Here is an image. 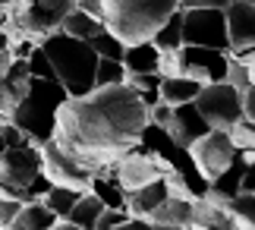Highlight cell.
Here are the masks:
<instances>
[{"instance_id": "45", "label": "cell", "mask_w": 255, "mask_h": 230, "mask_svg": "<svg viewBox=\"0 0 255 230\" xmlns=\"http://www.w3.org/2000/svg\"><path fill=\"white\" fill-rule=\"evenodd\" d=\"M246 3H252V6H255V0H246Z\"/></svg>"}, {"instance_id": "19", "label": "cell", "mask_w": 255, "mask_h": 230, "mask_svg": "<svg viewBox=\"0 0 255 230\" xmlns=\"http://www.w3.org/2000/svg\"><path fill=\"white\" fill-rule=\"evenodd\" d=\"M158 44L151 41H135V44H126L123 47V66L126 73H158Z\"/></svg>"}, {"instance_id": "28", "label": "cell", "mask_w": 255, "mask_h": 230, "mask_svg": "<svg viewBox=\"0 0 255 230\" xmlns=\"http://www.w3.org/2000/svg\"><path fill=\"white\" fill-rule=\"evenodd\" d=\"M230 142L237 145V152H255V123L252 120H237V123H233L230 129Z\"/></svg>"}, {"instance_id": "20", "label": "cell", "mask_w": 255, "mask_h": 230, "mask_svg": "<svg viewBox=\"0 0 255 230\" xmlns=\"http://www.w3.org/2000/svg\"><path fill=\"white\" fill-rule=\"evenodd\" d=\"M57 224V215L44 205V199H22V208L13 218V227L19 230H47Z\"/></svg>"}, {"instance_id": "15", "label": "cell", "mask_w": 255, "mask_h": 230, "mask_svg": "<svg viewBox=\"0 0 255 230\" xmlns=\"http://www.w3.org/2000/svg\"><path fill=\"white\" fill-rule=\"evenodd\" d=\"M104 212V202L98 199L92 189H85V193L76 199V205L70 208V215L66 218H57L54 227H73V230H95L98 218Z\"/></svg>"}, {"instance_id": "17", "label": "cell", "mask_w": 255, "mask_h": 230, "mask_svg": "<svg viewBox=\"0 0 255 230\" xmlns=\"http://www.w3.org/2000/svg\"><path fill=\"white\" fill-rule=\"evenodd\" d=\"M151 227H189L192 224V199L164 196V202L148 215Z\"/></svg>"}, {"instance_id": "31", "label": "cell", "mask_w": 255, "mask_h": 230, "mask_svg": "<svg viewBox=\"0 0 255 230\" xmlns=\"http://www.w3.org/2000/svg\"><path fill=\"white\" fill-rule=\"evenodd\" d=\"M126 221H129V212L126 208H104L101 218H98L95 230H114V227H126Z\"/></svg>"}, {"instance_id": "6", "label": "cell", "mask_w": 255, "mask_h": 230, "mask_svg": "<svg viewBox=\"0 0 255 230\" xmlns=\"http://www.w3.org/2000/svg\"><path fill=\"white\" fill-rule=\"evenodd\" d=\"M38 174H41V148L38 145H6L0 152V193L25 199V189Z\"/></svg>"}, {"instance_id": "35", "label": "cell", "mask_w": 255, "mask_h": 230, "mask_svg": "<svg viewBox=\"0 0 255 230\" xmlns=\"http://www.w3.org/2000/svg\"><path fill=\"white\" fill-rule=\"evenodd\" d=\"M230 0H176V6L180 9H205V6H218V9H224Z\"/></svg>"}, {"instance_id": "4", "label": "cell", "mask_w": 255, "mask_h": 230, "mask_svg": "<svg viewBox=\"0 0 255 230\" xmlns=\"http://www.w3.org/2000/svg\"><path fill=\"white\" fill-rule=\"evenodd\" d=\"M104 28L120 38L123 44L148 41L158 25L176 9V0H101Z\"/></svg>"}, {"instance_id": "2", "label": "cell", "mask_w": 255, "mask_h": 230, "mask_svg": "<svg viewBox=\"0 0 255 230\" xmlns=\"http://www.w3.org/2000/svg\"><path fill=\"white\" fill-rule=\"evenodd\" d=\"M44 47L47 60L54 66V76L57 82L66 88L70 98H79V95H88L95 88V69H98V54L95 47L82 41V38H73L66 32H51L47 38L38 41Z\"/></svg>"}, {"instance_id": "8", "label": "cell", "mask_w": 255, "mask_h": 230, "mask_svg": "<svg viewBox=\"0 0 255 230\" xmlns=\"http://www.w3.org/2000/svg\"><path fill=\"white\" fill-rule=\"evenodd\" d=\"M41 171H44V177L51 180V183L73 186V189H79V193L92 189V180L98 174L88 164H82L79 158H73L70 152H63L54 139H47V142L41 145Z\"/></svg>"}, {"instance_id": "25", "label": "cell", "mask_w": 255, "mask_h": 230, "mask_svg": "<svg viewBox=\"0 0 255 230\" xmlns=\"http://www.w3.org/2000/svg\"><path fill=\"white\" fill-rule=\"evenodd\" d=\"M224 205L233 215V224L237 227H255V193H237Z\"/></svg>"}, {"instance_id": "44", "label": "cell", "mask_w": 255, "mask_h": 230, "mask_svg": "<svg viewBox=\"0 0 255 230\" xmlns=\"http://www.w3.org/2000/svg\"><path fill=\"white\" fill-rule=\"evenodd\" d=\"M9 3H13V0H0V6H9Z\"/></svg>"}, {"instance_id": "37", "label": "cell", "mask_w": 255, "mask_h": 230, "mask_svg": "<svg viewBox=\"0 0 255 230\" xmlns=\"http://www.w3.org/2000/svg\"><path fill=\"white\" fill-rule=\"evenodd\" d=\"M243 117L255 123V85L243 88Z\"/></svg>"}, {"instance_id": "13", "label": "cell", "mask_w": 255, "mask_h": 230, "mask_svg": "<svg viewBox=\"0 0 255 230\" xmlns=\"http://www.w3.org/2000/svg\"><path fill=\"white\" fill-rule=\"evenodd\" d=\"M28 79H32V73H28L25 57H13L9 69L3 73V79H0V123L13 120V111L28 92Z\"/></svg>"}, {"instance_id": "29", "label": "cell", "mask_w": 255, "mask_h": 230, "mask_svg": "<svg viewBox=\"0 0 255 230\" xmlns=\"http://www.w3.org/2000/svg\"><path fill=\"white\" fill-rule=\"evenodd\" d=\"M25 63H28V73H32V76H41V79H57V76H54V66H51V60H47V54H44V47H41V44H35L32 51H28Z\"/></svg>"}, {"instance_id": "26", "label": "cell", "mask_w": 255, "mask_h": 230, "mask_svg": "<svg viewBox=\"0 0 255 230\" xmlns=\"http://www.w3.org/2000/svg\"><path fill=\"white\" fill-rule=\"evenodd\" d=\"M117 82H126V66H123V60H114V57H98L95 88H101V85H117Z\"/></svg>"}, {"instance_id": "30", "label": "cell", "mask_w": 255, "mask_h": 230, "mask_svg": "<svg viewBox=\"0 0 255 230\" xmlns=\"http://www.w3.org/2000/svg\"><path fill=\"white\" fill-rule=\"evenodd\" d=\"M158 73L167 79V76H183V57H180V47L176 51H161L158 57Z\"/></svg>"}, {"instance_id": "32", "label": "cell", "mask_w": 255, "mask_h": 230, "mask_svg": "<svg viewBox=\"0 0 255 230\" xmlns=\"http://www.w3.org/2000/svg\"><path fill=\"white\" fill-rule=\"evenodd\" d=\"M227 82H230L233 88H240V92L252 85V82H249V69H246V63H240L233 54H230V63H227Z\"/></svg>"}, {"instance_id": "9", "label": "cell", "mask_w": 255, "mask_h": 230, "mask_svg": "<svg viewBox=\"0 0 255 230\" xmlns=\"http://www.w3.org/2000/svg\"><path fill=\"white\" fill-rule=\"evenodd\" d=\"M183 44H202V47L230 51L227 16H224V9H218V6L183 9Z\"/></svg>"}, {"instance_id": "40", "label": "cell", "mask_w": 255, "mask_h": 230, "mask_svg": "<svg viewBox=\"0 0 255 230\" xmlns=\"http://www.w3.org/2000/svg\"><path fill=\"white\" fill-rule=\"evenodd\" d=\"M9 63H13V51L6 47V51H0V79H3V73L9 69Z\"/></svg>"}, {"instance_id": "18", "label": "cell", "mask_w": 255, "mask_h": 230, "mask_svg": "<svg viewBox=\"0 0 255 230\" xmlns=\"http://www.w3.org/2000/svg\"><path fill=\"white\" fill-rule=\"evenodd\" d=\"M189 227L211 230V227H237V224H233V215L227 212L224 202H218V199H211V196H195L192 199V224Z\"/></svg>"}, {"instance_id": "36", "label": "cell", "mask_w": 255, "mask_h": 230, "mask_svg": "<svg viewBox=\"0 0 255 230\" xmlns=\"http://www.w3.org/2000/svg\"><path fill=\"white\" fill-rule=\"evenodd\" d=\"M240 193H255V161H246V167H243Z\"/></svg>"}, {"instance_id": "41", "label": "cell", "mask_w": 255, "mask_h": 230, "mask_svg": "<svg viewBox=\"0 0 255 230\" xmlns=\"http://www.w3.org/2000/svg\"><path fill=\"white\" fill-rule=\"evenodd\" d=\"M6 47H9V32H6V28H0V51H6Z\"/></svg>"}, {"instance_id": "39", "label": "cell", "mask_w": 255, "mask_h": 230, "mask_svg": "<svg viewBox=\"0 0 255 230\" xmlns=\"http://www.w3.org/2000/svg\"><path fill=\"white\" fill-rule=\"evenodd\" d=\"M233 57H237L240 63H246V69H249V82L255 85V47H246V51H237Z\"/></svg>"}, {"instance_id": "3", "label": "cell", "mask_w": 255, "mask_h": 230, "mask_svg": "<svg viewBox=\"0 0 255 230\" xmlns=\"http://www.w3.org/2000/svg\"><path fill=\"white\" fill-rule=\"evenodd\" d=\"M66 88L57 79H41L32 76L28 79V92L13 111V123L28 136V142L41 148L47 139L54 136V123H57V107L66 101Z\"/></svg>"}, {"instance_id": "33", "label": "cell", "mask_w": 255, "mask_h": 230, "mask_svg": "<svg viewBox=\"0 0 255 230\" xmlns=\"http://www.w3.org/2000/svg\"><path fill=\"white\" fill-rule=\"evenodd\" d=\"M19 208H22V199L0 193V227H13V218L19 215Z\"/></svg>"}, {"instance_id": "23", "label": "cell", "mask_w": 255, "mask_h": 230, "mask_svg": "<svg viewBox=\"0 0 255 230\" xmlns=\"http://www.w3.org/2000/svg\"><path fill=\"white\" fill-rule=\"evenodd\" d=\"M101 28H104V22H101V19H95V16L82 13L79 6H73L70 13H66V19L60 22V32L73 35V38H82V41H88V38H92V35H98Z\"/></svg>"}, {"instance_id": "16", "label": "cell", "mask_w": 255, "mask_h": 230, "mask_svg": "<svg viewBox=\"0 0 255 230\" xmlns=\"http://www.w3.org/2000/svg\"><path fill=\"white\" fill-rule=\"evenodd\" d=\"M164 196H167V183H164V177L151 180V183H145V186L126 193V212H129L132 218H145V221H148V215L164 202Z\"/></svg>"}, {"instance_id": "7", "label": "cell", "mask_w": 255, "mask_h": 230, "mask_svg": "<svg viewBox=\"0 0 255 230\" xmlns=\"http://www.w3.org/2000/svg\"><path fill=\"white\" fill-rule=\"evenodd\" d=\"M195 107L208 120L211 129H230L237 120H243V92L233 88L227 79L224 82H208L195 95Z\"/></svg>"}, {"instance_id": "11", "label": "cell", "mask_w": 255, "mask_h": 230, "mask_svg": "<svg viewBox=\"0 0 255 230\" xmlns=\"http://www.w3.org/2000/svg\"><path fill=\"white\" fill-rule=\"evenodd\" d=\"M180 57H183V76L195 79V82L208 85V82H224V79H227L230 51L202 47V44H183Z\"/></svg>"}, {"instance_id": "10", "label": "cell", "mask_w": 255, "mask_h": 230, "mask_svg": "<svg viewBox=\"0 0 255 230\" xmlns=\"http://www.w3.org/2000/svg\"><path fill=\"white\" fill-rule=\"evenodd\" d=\"M186 152H189L195 171L208 180V183L233 161V158L240 155L237 145L230 142V133H227V129H208V133L199 136L189 148H186Z\"/></svg>"}, {"instance_id": "5", "label": "cell", "mask_w": 255, "mask_h": 230, "mask_svg": "<svg viewBox=\"0 0 255 230\" xmlns=\"http://www.w3.org/2000/svg\"><path fill=\"white\" fill-rule=\"evenodd\" d=\"M73 6L76 0H13L9 3V19H6L9 41L13 38L41 41V38L60 28V22Z\"/></svg>"}, {"instance_id": "38", "label": "cell", "mask_w": 255, "mask_h": 230, "mask_svg": "<svg viewBox=\"0 0 255 230\" xmlns=\"http://www.w3.org/2000/svg\"><path fill=\"white\" fill-rule=\"evenodd\" d=\"M76 6H79L82 13H88V16H95V19H101V22H104V6H101V0H76Z\"/></svg>"}, {"instance_id": "42", "label": "cell", "mask_w": 255, "mask_h": 230, "mask_svg": "<svg viewBox=\"0 0 255 230\" xmlns=\"http://www.w3.org/2000/svg\"><path fill=\"white\" fill-rule=\"evenodd\" d=\"M6 19H9V6H0V28H6Z\"/></svg>"}, {"instance_id": "34", "label": "cell", "mask_w": 255, "mask_h": 230, "mask_svg": "<svg viewBox=\"0 0 255 230\" xmlns=\"http://www.w3.org/2000/svg\"><path fill=\"white\" fill-rule=\"evenodd\" d=\"M170 117H173V104H167V101H154L148 107V120L158 123V126H164V129L170 126Z\"/></svg>"}, {"instance_id": "21", "label": "cell", "mask_w": 255, "mask_h": 230, "mask_svg": "<svg viewBox=\"0 0 255 230\" xmlns=\"http://www.w3.org/2000/svg\"><path fill=\"white\" fill-rule=\"evenodd\" d=\"M202 92V82H195L189 76H161V101L167 104H183V101H195V95Z\"/></svg>"}, {"instance_id": "27", "label": "cell", "mask_w": 255, "mask_h": 230, "mask_svg": "<svg viewBox=\"0 0 255 230\" xmlns=\"http://www.w3.org/2000/svg\"><path fill=\"white\" fill-rule=\"evenodd\" d=\"M88 44H92L95 47V54L98 57H114V60H123V41H120V38H117L114 32H111V28H101V32H98V35H92V38H88Z\"/></svg>"}, {"instance_id": "1", "label": "cell", "mask_w": 255, "mask_h": 230, "mask_svg": "<svg viewBox=\"0 0 255 230\" xmlns=\"http://www.w3.org/2000/svg\"><path fill=\"white\" fill-rule=\"evenodd\" d=\"M148 123V107L129 82L101 85L88 95L66 98L57 107L54 142L101 174L132 145H139Z\"/></svg>"}, {"instance_id": "22", "label": "cell", "mask_w": 255, "mask_h": 230, "mask_svg": "<svg viewBox=\"0 0 255 230\" xmlns=\"http://www.w3.org/2000/svg\"><path fill=\"white\" fill-rule=\"evenodd\" d=\"M151 41L158 44V51H176V47H183V9L180 6L158 25Z\"/></svg>"}, {"instance_id": "24", "label": "cell", "mask_w": 255, "mask_h": 230, "mask_svg": "<svg viewBox=\"0 0 255 230\" xmlns=\"http://www.w3.org/2000/svg\"><path fill=\"white\" fill-rule=\"evenodd\" d=\"M82 193H79V189H73V186H51V189H47V193L41 196L44 199V205L47 208H51V212L57 215V218H66V215H70V208L76 205V199H79Z\"/></svg>"}, {"instance_id": "12", "label": "cell", "mask_w": 255, "mask_h": 230, "mask_svg": "<svg viewBox=\"0 0 255 230\" xmlns=\"http://www.w3.org/2000/svg\"><path fill=\"white\" fill-rule=\"evenodd\" d=\"M227 16V38H230V54L255 47V6L246 0H230L224 6Z\"/></svg>"}, {"instance_id": "14", "label": "cell", "mask_w": 255, "mask_h": 230, "mask_svg": "<svg viewBox=\"0 0 255 230\" xmlns=\"http://www.w3.org/2000/svg\"><path fill=\"white\" fill-rule=\"evenodd\" d=\"M208 120H205L199 114V107H195V101H183V104H173V117H170V126H167V133L170 139L180 148H189L199 136L208 133Z\"/></svg>"}, {"instance_id": "43", "label": "cell", "mask_w": 255, "mask_h": 230, "mask_svg": "<svg viewBox=\"0 0 255 230\" xmlns=\"http://www.w3.org/2000/svg\"><path fill=\"white\" fill-rule=\"evenodd\" d=\"M3 148H6V142H3V133H0V152H3Z\"/></svg>"}]
</instances>
